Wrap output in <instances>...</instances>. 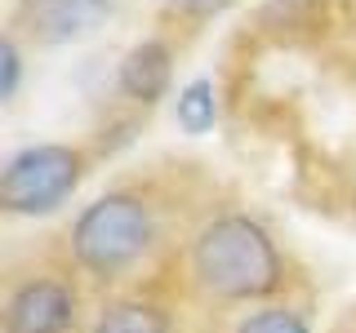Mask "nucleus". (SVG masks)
Masks as SVG:
<instances>
[{
    "mask_svg": "<svg viewBox=\"0 0 356 333\" xmlns=\"http://www.w3.org/2000/svg\"><path fill=\"white\" fill-rule=\"evenodd\" d=\"M192 275L205 293L245 302V298H267L281 289V253L272 236L245 214L214 218L192 244Z\"/></svg>",
    "mask_w": 356,
    "mask_h": 333,
    "instance_id": "1",
    "label": "nucleus"
},
{
    "mask_svg": "<svg viewBox=\"0 0 356 333\" xmlns=\"http://www.w3.org/2000/svg\"><path fill=\"white\" fill-rule=\"evenodd\" d=\"M152 249V214L138 196L111 191L85 209L72 227V253L94 275H120Z\"/></svg>",
    "mask_w": 356,
    "mask_h": 333,
    "instance_id": "2",
    "label": "nucleus"
},
{
    "mask_svg": "<svg viewBox=\"0 0 356 333\" xmlns=\"http://www.w3.org/2000/svg\"><path fill=\"white\" fill-rule=\"evenodd\" d=\"M85 173L81 151L63 147V142H36V147H22L14 160L0 173V205L9 214H54L67 196L76 191Z\"/></svg>",
    "mask_w": 356,
    "mask_h": 333,
    "instance_id": "3",
    "label": "nucleus"
},
{
    "mask_svg": "<svg viewBox=\"0 0 356 333\" xmlns=\"http://www.w3.org/2000/svg\"><path fill=\"white\" fill-rule=\"evenodd\" d=\"M76 320V293L63 280H27L5 307V333H67Z\"/></svg>",
    "mask_w": 356,
    "mask_h": 333,
    "instance_id": "4",
    "label": "nucleus"
},
{
    "mask_svg": "<svg viewBox=\"0 0 356 333\" xmlns=\"http://www.w3.org/2000/svg\"><path fill=\"white\" fill-rule=\"evenodd\" d=\"M120 89L134 103H156L165 98V89L174 80V53L165 40H138L134 49L120 58Z\"/></svg>",
    "mask_w": 356,
    "mask_h": 333,
    "instance_id": "5",
    "label": "nucleus"
},
{
    "mask_svg": "<svg viewBox=\"0 0 356 333\" xmlns=\"http://www.w3.org/2000/svg\"><path fill=\"white\" fill-rule=\"evenodd\" d=\"M31 31L44 40H76L107 18L111 0H22Z\"/></svg>",
    "mask_w": 356,
    "mask_h": 333,
    "instance_id": "6",
    "label": "nucleus"
},
{
    "mask_svg": "<svg viewBox=\"0 0 356 333\" xmlns=\"http://www.w3.org/2000/svg\"><path fill=\"white\" fill-rule=\"evenodd\" d=\"M94 333H170V316H165L161 307H152V302H134V298H125V302L103 307Z\"/></svg>",
    "mask_w": 356,
    "mask_h": 333,
    "instance_id": "7",
    "label": "nucleus"
},
{
    "mask_svg": "<svg viewBox=\"0 0 356 333\" xmlns=\"http://www.w3.org/2000/svg\"><path fill=\"white\" fill-rule=\"evenodd\" d=\"M218 120V103H214V80H192L187 89H178V125L187 133H209Z\"/></svg>",
    "mask_w": 356,
    "mask_h": 333,
    "instance_id": "8",
    "label": "nucleus"
},
{
    "mask_svg": "<svg viewBox=\"0 0 356 333\" xmlns=\"http://www.w3.org/2000/svg\"><path fill=\"white\" fill-rule=\"evenodd\" d=\"M236 333H312V329H307L303 316H294V311L267 307V311H254V316H245Z\"/></svg>",
    "mask_w": 356,
    "mask_h": 333,
    "instance_id": "9",
    "label": "nucleus"
},
{
    "mask_svg": "<svg viewBox=\"0 0 356 333\" xmlns=\"http://www.w3.org/2000/svg\"><path fill=\"white\" fill-rule=\"evenodd\" d=\"M0 58H5V85H0V94L14 98V89H18V44H14V40H5Z\"/></svg>",
    "mask_w": 356,
    "mask_h": 333,
    "instance_id": "10",
    "label": "nucleus"
},
{
    "mask_svg": "<svg viewBox=\"0 0 356 333\" xmlns=\"http://www.w3.org/2000/svg\"><path fill=\"white\" fill-rule=\"evenodd\" d=\"M174 9H183V14H196V18H205V14H218L227 0H170Z\"/></svg>",
    "mask_w": 356,
    "mask_h": 333,
    "instance_id": "11",
    "label": "nucleus"
}]
</instances>
